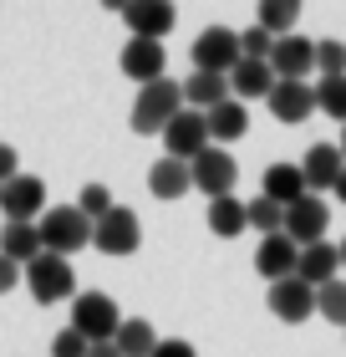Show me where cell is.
Instances as JSON below:
<instances>
[{
	"label": "cell",
	"instance_id": "5bb4252c",
	"mask_svg": "<svg viewBox=\"0 0 346 357\" xmlns=\"http://www.w3.org/2000/svg\"><path fill=\"white\" fill-rule=\"evenodd\" d=\"M270 312L280 317V321H306L310 312H316V286H306L301 275H285V281H270Z\"/></svg>",
	"mask_w": 346,
	"mask_h": 357
},
{
	"label": "cell",
	"instance_id": "cb8c5ba5",
	"mask_svg": "<svg viewBox=\"0 0 346 357\" xmlns=\"http://www.w3.org/2000/svg\"><path fill=\"white\" fill-rule=\"evenodd\" d=\"M260 194H265V199H275V204H295V199H301V194H310V189H306L301 164H270Z\"/></svg>",
	"mask_w": 346,
	"mask_h": 357
},
{
	"label": "cell",
	"instance_id": "6da1fadb",
	"mask_svg": "<svg viewBox=\"0 0 346 357\" xmlns=\"http://www.w3.org/2000/svg\"><path fill=\"white\" fill-rule=\"evenodd\" d=\"M178 107H184V82H168V77H158V82L138 87V102H133V133H163V128L173 123Z\"/></svg>",
	"mask_w": 346,
	"mask_h": 357
},
{
	"label": "cell",
	"instance_id": "30bf717a",
	"mask_svg": "<svg viewBox=\"0 0 346 357\" xmlns=\"http://www.w3.org/2000/svg\"><path fill=\"white\" fill-rule=\"evenodd\" d=\"M270 67L280 82H306L310 72H316V41H306V36H275V52H270Z\"/></svg>",
	"mask_w": 346,
	"mask_h": 357
},
{
	"label": "cell",
	"instance_id": "5b68a950",
	"mask_svg": "<svg viewBox=\"0 0 346 357\" xmlns=\"http://www.w3.org/2000/svg\"><path fill=\"white\" fill-rule=\"evenodd\" d=\"M189 61H194V72H235L239 67V31H229V26H204L199 36H194L189 46Z\"/></svg>",
	"mask_w": 346,
	"mask_h": 357
},
{
	"label": "cell",
	"instance_id": "2e32d148",
	"mask_svg": "<svg viewBox=\"0 0 346 357\" xmlns=\"http://www.w3.org/2000/svg\"><path fill=\"white\" fill-rule=\"evenodd\" d=\"M346 169V158L336 143H310L306 158H301V174H306V189L310 194H326V189H336V178Z\"/></svg>",
	"mask_w": 346,
	"mask_h": 357
},
{
	"label": "cell",
	"instance_id": "b9f144b4",
	"mask_svg": "<svg viewBox=\"0 0 346 357\" xmlns=\"http://www.w3.org/2000/svg\"><path fill=\"white\" fill-rule=\"evenodd\" d=\"M341 271H346V240H341Z\"/></svg>",
	"mask_w": 346,
	"mask_h": 357
},
{
	"label": "cell",
	"instance_id": "d4e9b609",
	"mask_svg": "<svg viewBox=\"0 0 346 357\" xmlns=\"http://www.w3.org/2000/svg\"><path fill=\"white\" fill-rule=\"evenodd\" d=\"M224 97H229V77H224V72H189V82H184V107L209 112V107H219Z\"/></svg>",
	"mask_w": 346,
	"mask_h": 357
},
{
	"label": "cell",
	"instance_id": "7a4b0ae2",
	"mask_svg": "<svg viewBox=\"0 0 346 357\" xmlns=\"http://www.w3.org/2000/svg\"><path fill=\"white\" fill-rule=\"evenodd\" d=\"M36 230H41V245L52 255H72V250H87L92 245V220L81 215L77 204L46 209V215L36 220Z\"/></svg>",
	"mask_w": 346,
	"mask_h": 357
},
{
	"label": "cell",
	"instance_id": "9c48e42d",
	"mask_svg": "<svg viewBox=\"0 0 346 357\" xmlns=\"http://www.w3.org/2000/svg\"><path fill=\"white\" fill-rule=\"evenodd\" d=\"M326 225H331V209H326L321 194H301L295 204H285V235L295 240V245L326 240Z\"/></svg>",
	"mask_w": 346,
	"mask_h": 357
},
{
	"label": "cell",
	"instance_id": "4fadbf2b",
	"mask_svg": "<svg viewBox=\"0 0 346 357\" xmlns=\"http://www.w3.org/2000/svg\"><path fill=\"white\" fill-rule=\"evenodd\" d=\"M0 209H6V220H41L46 215V184L36 174H15L0 189Z\"/></svg>",
	"mask_w": 346,
	"mask_h": 357
},
{
	"label": "cell",
	"instance_id": "e0dca14e",
	"mask_svg": "<svg viewBox=\"0 0 346 357\" xmlns=\"http://www.w3.org/2000/svg\"><path fill=\"white\" fill-rule=\"evenodd\" d=\"M265 102H270V112L280 123H306L310 112H316V87H310V82H280V77H275V87H270Z\"/></svg>",
	"mask_w": 346,
	"mask_h": 357
},
{
	"label": "cell",
	"instance_id": "277c9868",
	"mask_svg": "<svg viewBox=\"0 0 346 357\" xmlns=\"http://www.w3.org/2000/svg\"><path fill=\"white\" fill-rule=\"evenodd\" d=\"M72 327L87 337V342H112L118 327H123V312L102 291H81V296H72Z\"/></svg>",
	"mask_w": 346,
	"mask_h": 357
},
{
	"label": "cell",
	"instance_id": "ab89813d",
	"mask_svg": "<svg viewBox=\"0 0 346 357\" xmlns=\"http://www.w3.org/2000/svg\"><path fill=\"white\" fill-rule=\"evenodd\" d=\"M102 10H118V15H123V10H127V0H102Z\"/></svg>",
	"mask_w": 346,
	"mask_h": 357
},
{
	"label": "cell",
	"instance_id": "e575fe53",
	"mask_svg": "<svg viewBox=\"0 0 346 357\" xmlns=\"http://www.w3.org/2000/svg\"><path fill=\"white\" fill-rule=\"evenodd\" d=\"M21 281H26V266L10 261V255H0V296H6V291H15Z\"/></svg>",
	"mask_w": 346,
	"mask_h": 357
},
{
	"label": "cell",
	"instance_id": "484cf974",
	"mask_svg": "<svg viewBox=\"0 0 346 357\" xmlns=\"http://www.w3.org/2000/svg\"><path fill=\"white\" fill-rule=\"evenodd\" d=\"M118 352L123 357H153L158 347V337H153V321H143V317H123V327H118Z\"/></svg>",
	"mask_w": 346,
	"mask_h": 357
},
{
	"label": "cell",
	"instance_id": "1f68e13d",
	"mask_svg": "<svg viewBox=\"0 0 346 357\" xmlns=\"http://www.w3.org/2000/svg\"><path fill=\"white\" fill-rule=\"evenodd\" d=\"M275 52V36L265 26H250V31H239V56H255V61H270Z\"/></svg>",
	"mask_w": 346,
	"mask_h": 357
},
{
	"label": "cell",
	"instance_id": "4316f807",
	"mask_svg": "<svg viewBox=\"0 0 346 357\" xmlns=\"http://www.w3.org/2000/svg\"><path fill=\"white\" fill-rule=\"evenodd\" d=\"M301 21V0H260L255 6V26H265L270 36H290Z\"/></svg>",
	"mask_w": 346,
	"mask_h": 357
},
{
	"label": "cell",
	"instance_id": "f35d334b",
	"mask_svg": "<svg viewBox=\"0 0 346 357\" xmlns=\"http://www.w3.org/2000/svg\"><path fill=\"white\" fill-rule=\"evenodd\" d=\"M331 194H336V199L346 204V169H341V178H336V189H331Z\"/></svg>",
	"mask_w": 346,
	"mask_h": 357
},
{
	"label": "cell",
	"instance_id": "d6a6232c",
	"mask_svg": "<svg viewBox=\"0 0 346 357\" xmlns=\"http://www.w3.org/2000/svg\"><path fill=\"white\" fill-rule=\"evenodd\" d=\"M77 209H81V215H87V220L97 225V220H102L107 209H112V194H107L102 184H87V189H81V199H77Z\"/></svg>",
	"mask_w": 346,
	"mask_h": 357
},
{
	"label": "cell",
	"instance_id": "7402d4cb",
	"mask_svg": "<svg viewBox=\"0 0 346 357\" xmlns=\"http://www.w3.org/2000/svg\"><path fill=\"white\" fill-rule=\"evenodd\" d=\"M209 230L219 240H235L250 230V204L235 199V194H219V199H209Z\"/></svg>",
	"mask_w": 346,
	"mask_h": 357
},
{
	"label": "cell",
	"instance_id": "d590c367",
	"mask_svg": "<svg viewBox=\"0 0 346 357\" xmlns=\"http://www.w3.org/2000/svg\"><path fill=\"white\" fill-rule=\"evenodd\" d=\"M153 357H199V352H194V342H178V337H158Z\"/></svg>",
	"mask_w": 346,
	"mask_h": 357
},
{
	"label": "cell",
	"instance_id": "4dcf8cb0",
	"mask_svg": "<svg viewBox=\"0 0 346 357\" xmlns=\"http://www.w3.org/2000/svg\"><path fill=\"white\" fill-rule=\"evenodd\" d=\"M346 72V41H316V77H341Z\"/></svg>",
	"mask_w": 346,
	"mask_h": 357
},
{
	"label": "cell",
	"instance_id": "60d3db41",
	"mask_svg": "<svg viewBox=\"0 0 346 357\" xmlns=\"http://www.w3.org/2000/svg\"><path fill=\"white\" fill-rule=\"evenodd\" d=\"M336 149H341V158H346V123H341V143H336Z\"/></svg>",
	"mask_w": 346,
	"mask_h": 357
},
{
	"label": "cell",
	"instance_id": "7c38bea8",
	"mask_svg": "<svg viewBox=\"0 0 346 357\" xmlns=\"http://www.w3.org/2000/svg\"><path fill=\"white\" fill-rule=\"evenodd\" d=\"M123 21H127V31H133V36L163 41V36L178 26V10H173V0H127Z\"/></svg>",
	"mask_w": 346,
	"mask_h": 357
},
{
	"label": "cell",
	"instance_id": "8fae6325",
	"mask_svg": "<svg viewBox=\"0 0 346 357\" xmlns=\"http://www.w3.org/2000/svg\"><path fill=\"white\" fill-rule=\"evenodd\" d=\"M163 67H168V52H163V41L127 36V46H123V77H133L138 87H148V82H158V77H168Z\"/></svg>",
	"mask_w": 346,
	"mask_h": 357
},
{
	"label": "cell",
	"instance_id": "3957f363",
	"mask_svg": "<svg viewBox=\"0 0 346 357\" xmlns=\"http://www.w3.org/2000/svg\"><path fill=\"white\" fill-rule=\"evenodd\" d=\"M26 286H31V296H36L41 306H56V301H67L72 291H77L72 255H52V250H41L36 261L26 266Z\"/></svg>",
	"mask_w": 346,
	"mask_h": 357
},
{
	"label": "cell",
	"instance_id": "8d00e7d4",
	"mask_svg": "<svg viewBox=\"0 0 346 357\" xmlns=\"http://www.w3.org/2000/svg\"><path fill=\"white\" fill-rule=\"evenodd\" d=\"M15 174H21V153H15L10 143H0V184H10Z\"/></svg>",
	"mask_w": 346,
	"mask_h": 357
},
{
	"label": "cell",
	"instance_id": "83f0119b",
	"mask_svg": "<svg viewBox=\"0 0 346 357\" xmlns=\"http://www.w3.org/2000/svg\"><path fill=\"white\" fill-rule=\"evenodd\" d=\"M316 107L326 112V118L346 123V72L341 77H321V82H316Z\"/></svg>",
	"mask_w": 346,
	"mask_h": 357
},
{
	"label": "cell",
	"instance_id": "f1b7e54d",
	"mask_svg": "<svg viewBox=\"0 0 346 357\" xmlns=\"http://www.w3.org/2000/svg\"><path fill=\"white\" fill-rule=\"evenodd\" d=\"M316 312L326 321H336V327H346V281H341V275L326 281V286H316Z\"/></svg>",
	"mask_w": 346,
	"mask_h": 357
},
{
	"label": "cell",
	"instance_id": "ac0fdd59",
	"mask_svg": "<svg viewBox=\"0 0 346 357\" xmlns=\"http://www.w3.org/2000/svg\"><path fill=\"white\" fill-rule=\"evenodd\" d=\"M295 275L306 286H326L341 275V245L331 240H316V245H301V261H295Z\"/></svg>",
	"mask_w": 346,
	"mask_h": 357
},
{
	"label": "cell",
	"instance_id": "44dd1931",
	"mask_svg": "<svg viewBox=\"0 0 346 357\" xmlns=\"http://www.w3.org/2000/svg\"><path fill=\"white\" fill-rule=\"evenodd\" d=\"M41 250H46V245H41L36 220H6V230H0V255H10V261L31 266Z\"/></svg>",
	"mask_w": 346,
	"mask_h": 357
},
{
	"label": "cell",
	"instance_id": "ba28073f",
	"mask_svg": "<svg viewBox=\"0 0 346 357\" xmlns=\"http://www.w3.org/2000/svg\"><path fill=\"white\" fill-rule=\"evenodd\" d=\"M194 189L199 194H209V199H219V194H235V178H239V169H235V153L229 149H219V143H209V149L194 158Z\"/></svg>",
	"mask_w": 346,
	"mask_h": 357
},
{
	"label": "cell",
	"instance_id": "9a60e30c",
	"mask_svg": "<svg viewBox=\"0 0 346 357\" xmlns=\"http://www.w3.org/2000/svg\"><path fill=\"white\" fill-rule=\"evenodd\" d=\"M295 261H301V245L275 230V235H260V250H255V271L265 275V281H285V275H295Z\"/></svg>",
	"mask_w": 346,
	"mask_h": 357
},
{
	"label": "cell",
	"instance_id": "ffe728a7",
	"mask_svg": "<svg viewBox=\"0 0 346 357\" xmlns=\"http://www.w3.org/2000/svg\"><path fill=\"white\" fill-rule=\"evenodd\" d=\"M204 118H209V138L219 143V149L250 133V112H244V102H239V97H224V102H219V107H209Z\"/></svg>",
	"mask_w": 346,
	"mask_h": 357
},
{
	"label": "cell",
	"instance_id": "8992f818",
	"mask_svg": "<svg viewBox=\"0 0 346 357\" xmlns=\"http://www.w3.org/2000/svg\"><path fill=\"white\" fill-rule=\"evenodd\" d=\"M138 245H143V225L127 204H112L107 215L92 225V250H102V255H133Z\"/></svg>",
	"mask_w": 346,
	"mask_h": 357
},
{
	"label": "cell",
	"instance_id": "f546056e",
	"mask_svg": "<svg viewBox=\"0 0 346 357\" xmlns=\"http://www.w3.org/2000/svg\"><path fill=\"white\" fill-rule=\"evenodd\" d=\"M250 230L260 235H275V230H285V204H275V199H250Z\"/></svg>",
	"mask_w": 346,
	"mask_h": 357
},
{
	"label": "cell",
	"instance_id": "d6986e66",
	"mask_svg": "<svg viewBox=\"0 0 346 357\" xmlns=\"http://www.w3.org/2000/svg\"><path fill=\"white\" fill-rule=\"evenodd\" d=\"M189 189H194V169L184 164V158L163 153L158 164L148 169V194H153V199H184Z\"/></svg>",
	"mask_w": 346,
	"mask_h": 357
},
{
	"label": "cell",
	"instance_id": "7bdbcfd3",
	"mask_svg": "<svg viewBox=\"0 0 346 357\" xmlns=\"http://www.w3.org/2000/svg\"><path fill=\"white\" fill-rule=\"evenodd\" d=\"M0 189H6V184H0Z\"/></svg>",
	"mask_w": 346,
	"mask_h": 357
},
{
	"label": "cell",
	"instance_id": "603a6c76",
	"mask_svg": "<svg viewBox=\"0 0 346 357\" xmlns=\"http://www.w3.org/2000/svg\"><path fill=\"white\" fill-rule=\"evenodd\" d=\"M229 87H235L239 102H244V97H270L275 67H270V61H255V56H239V67L229 72Z\"/></svg>",
	"mask_w": 346,
	"mask_h": 357
},
{
	"label": "cell",
	"instance_id": "836d02e7",
	"mask_svg": "<svg viewBox=\"0 0 346 357\" xmlns=\"http://www.w3.org/2000/svg\"><path fill=\"white\" fill-rule=\"evenodd\" d=\"M92 352V342L81 337L77 327H67V332H56V342H52V357H87Z\"/></svg>",
	"mask_w": 346,
	"mask_h": 357
},
{
	"label": "cell",
	"instance_id": "52a82bcc",
	"mask_svg": "<svg viewBox=\"0 0 346 357\" xmlns=\"http://www.w3.org/2000/svg\"><path fill=\"white\" fill-rule=\"evenodd\" d=\"M209 118L199 107H178L173 112V123L163 128V149H168V158H184V164H194L204 149H209Z\"/></svg>",
	"mask_w": 346,
	"mask_h": 357
},
{
	"label": "cell",
	"instance_id": "74e56055",
	"mask_svg": "<svg viewBox=\"0 0 346 357\" xmlns=\"http://www.w3.org/2000/svg\"><path fill=\"white\" fill-rule=\"evenodd\" d=\"M87 357H123V352H118V342H92Z\"/></svg>",
	"mask_w": 346,
	"mask_h": 357
}]
</instances>
